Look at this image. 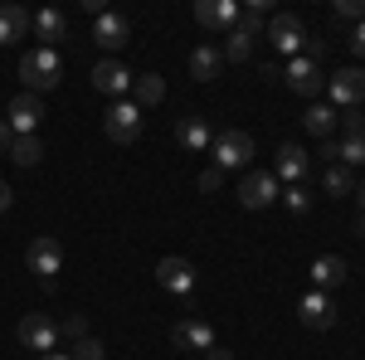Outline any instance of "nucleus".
I'll list each match as a JSON object with an SVG mask.
<instances>
[{
    "instance_id": "nucleus-20",
    "label": "nucleus",
    "mask_w": 365,
    "mask_h": 360,
    "mask_svg": "<svg viewBox=\"0 0 365 360\" xmlns=\"http://www.w3.org/2000/svg\"><path fill=\"white\" fill-rule=\"evenodd\" d=\"M175 141H180V146H185V151H210V141H215V127H210V117H180V122H175Z\"/></svg>"
},
{
    "instance_id": "nucleus-3",
    "label": "nucleus",
    "mask_w": 365,
    "mask_h": 360,
    "mask_svg": "<svg viewBox=\"0 0 365 360\" xmlns=\"http://www.w3.org/2000/svg\"><path fill=\"white\" fill-rule=\"evenodd\" d=\"M210 156H215V166L225 170H244L253 161V137L249 132H239V127H225V132H215V141H210Z\"/></svg>"
},
{
    "instance_id": "nucleus-16",
    "label": "nucleus",
    "mask_w": 365,
    "mask_h": 360,
    "mask_svg": "<svg viewBox=\"0 0 365 360\" xmlns=\"http://www.w3.org/2000/svg\"><path fill=\"white\" fill-rule=\"evenodd\" d=\"M346 282H351V263H346L341 253L312 258V287H317V292H331V287H346Z\"/></svg>"
},
{
    "instance_id": "nucleus-36",
    "label": "nucleus",
    "mask_w": 365,
    "mask_h": 360,
    "mask_svg": "<svg viewBox=\"0 0 365 360\" xmlns=\"http://www.w3.org/2000/svg\"><path fill=\"white\" fill-rule=\"evenodd\" d=\"M10 205H15V190H10V185H5V180H0V215H5V210H10Z\"/></svg>"
},
{
    "instance_id": "nucleus-6",
    "label": "nucleus",
    "mask_w": 365,
    "mask_h": 360,
    "mask_svg": "<svg viewBox=\"0 0 365 360\" xmlns=\"http://www.w3.org/2000/svg\"><path fill=\"white\" fill-rule=\"evenodd\" d=\"M239 205L244 210H268L273 200H282V185H278V175L273 170H249L244 180H239Z\"/></svg>"
},
{
    "instance_id": "nucleus-18",
    "label": "nucleus",
    "mask_w": 365,
    "mask_h": 360,
    "mask_svg": "<svg viewBox=\"0 0 365 360\" xmlns=\"http://www.w3.org/2000/svg\"><path fill=\"white\" fill-rule=\"evenodd\" d=\"M312 170V156L297 146V141H287V146H278V161H273V175H278V185L287 180V185H302Z\"/></svg>"
},
{
    "instance_id": "nucleus-15",
    "label": "nucleus",
    "mask_w": 365,
    "mask_h": 360,
    "mask_svg": "<svg viewBox=\"0 0 365 360\" xmlns=\"http://www.w3.org/2000/svg\"><path fill=\"white\" fill-rule=\"evenodd\" d=\"M156 282L166 292H175V297H190L195 292V263L190 258H161L156 263Z\"/></svg>"
},
{
    "instance_id": "nucleus-2",
    "label": "nucleus",
    "mask_w": 365,
    "mask_h": 360,
    "mask_svg": "<svg viewBox=\"0 0 365 360\" xmlns=\"http://www.w3.org/2000/svg\"><path fill=\"white\" fill-rule=\"evenodd\" d=\"M58 73H63L58 49H29L20 58V83H25V93H49V88H58Z\"/></svg>"
},
{
    "instance_id": "nucleus-33",
    "label": "nucleus",
    "mask_w": 365,
    "mask_h": 360,
    "mask_svg": "<svg viewBox=\"0 0 365 360\" xmlns=\"http://www.w3.org/2000/svg\"><path fill=\"white\" fill-rule=\"evenodd\" d=\"M195 185H200L205 195H215L220 185H225V170H220V166H205V170H200V180H195Z\"/></svg>"
},
{
    "instance_id": "nucleus-19",
    "label": "nucleus",
    "mask_w": 365,
    "mask_h": 360,
    "mask_svg": "<svg viewBox=\"0 0 365 360\" xmlns=\"http://www.w3.org/2000/svg\"><path fill=\"white\" fill-rule=\"evenodd\" d=\"M127 34H132V25H127L117 10H108V15H98V25H93V44H98V49H108V58H113L117 49L127 44Z\"/></svg>"
},
{
    "instance_id": "nucleus-34",
    "label": "nucleus",
    "mask_w": 365,
    "mask_h": 360,
    "mask_svg": "<svg viewBox=\"0 0 365 360\" xmlns=\"http://www.w3.org/2000/svg\"><path fill=\"white\" fill-rule=\"evenodd\" d=\"M10 146H15V127L0 117V156H10Z\"/></svg>"
},
{
    "instance_id": "nucleus-13",
    "label": "nucleus",
    "mask_w": 365,
    "mask_h": 360,
    "mask_svg": "<svg viewBox=\"0 0 365 360\" xmlns=\"http://www.w3.org/2000/svg\"><path fill=\"white\" fill-rule=\"evenodd\" d=\"M282 78H287V88H292L297 98H317V93L327 88V78H322V68H317L312 58H302V54L282 63Z\"/></svg>"
},
{
    "instance_id": "nucleus-11",
    "label": "nucleus",
    "mask_w": 365,
    "mask_h": 360,
    "mask_svg": "<svg viewBox=\"0 0 365 360\" xmlns=\"http://www.w3.org/2000/svg\"><path fill=\"white\" fill-rule=\"evenodd\" d=\"M103 132H108V141H122V146L137 141L141 137V108H137V103H127V98L113 103L108 117H103Z\"/></svg>"
},
{
    "instance_id": "nucleus-35",
    "label": "nucleus",
    "mask_w": 365,
    "mask_h": 360,
    "mask_svg": "<svg viewBox=\"0 0 365 360\" xmlns=\"http://www.w3.org/2000/svg\"><path fill=\"white\" fill-rule=\"evenodd\" d=\"M351 54L365 58V20H361V25H351Z\"/></svg>"
},
{
    "instance_id": "nucleus-1",
    "label": "nucleus",
    "mask_w": 365,
    "mask_h": 360,
    "mask_svg": "<svg viewBox=\"0 0 365 360\" xmlns=\"http://www.w3.org/2000/svg\"><path fill=\"white\" fill-rule=\"evenodd\" d=\"M341 127H346V137L322 146L327 166H365V117L361 112H341Z\"/></svg>"
},
{
    "instance_id": "nucleus-30",
    "label": "nucleus",
    "mask_w": 365,
    "mask_h": 360,
    "mask_svg": "<svg viewBox=\"0 0 365 360\" xmlns=\"http://www.w3.org/2000/svg\"><path fill=\"white\" fill-rule=\"evenodd\" d=\"M282 205H287V215H307V210H312V195L302 190V185H287V190H282Z\"/></svg>"
},
{
    "instance_id": "nucleus-21",
    "label": "nucleus",
    "mask_w": 365,
    "mask_h": 360,
    "mask_svg": "<svg viewBox=\"0 0 365 360\" xmlns=\"http://www.w3.org/2000/svg\"><path fill=\"white\" fill-rule=\"evenodd\" d=\"M29 29L39 34V49H58V44L68 39V15H63V10H39Z\"/></svg>"
},
{
    "instance_id": "nucleus-17",
    "label": "nucleus",
    "mask_w": 365,
    "mask_h": 360,
    "mask_svg": "<svg viewBox=\"0 0 365 360\" xmlns=\"http://www.w3.org/2000/svg\"><path fill=\"white\" fill-rule=\"evenodd\" d=\"M170 341H175V351H210V346H220L215 341V326L210 322H200V317H185V322H175V331H170Z\"/></svg>"
},
{
    "instance_id": "nucleus-24",
    "label": "nucleus",
    "mask_w": 365,
    "mask_h": 360,
    "mask_svg": "<svg viewBox=\"0 0 365 360\" xmlns=\"http://www.w3.org/2000/svg\"><path fill=\"white\" fill-rule=\"evenodd\" d=\"M166 98V83H161V73H141V78H132V103H137L141 112L156 108Z\"/></svg>"
},
{
    "instance_id": "nucleus-14",
    "label": "nucleus",
    "mask_w": 365,
    "mask_h": 360,
    "mask_svg": "<svg viewBox=\"0 0 365 360\" xmlns=\"http://www.w3.org/2000/svg\"><path fill=\"white\" fill-rule=\"evenodd\" d=\"M239 15H244V5H239V0H195V20L205 29L229 34V29H239Z\"/></svg>"
},
{
    "instance_id": "nucleus-26",
    "label": "nucleus",
    "mask_w": 365,
    "mask_h": 360,
    "mask_svg": "<svg viewBox=\"0 0 365 360\" xmlns=\"http://www.w3.org/2000/svg\"><path fill=\"white\" fill-rule=\"evenodd\" d=\"M10 161H15V166H39V161H44V141L39 137H15Z\"/></svg>"
},
{
    "instance_id": "nucleus-8",
    "label": "nucleus",
    "mask_w": 365,
    "mask_h": 360,
    "mask_svg": "<svg viewBox=\"0 0 365 360\" xmlns=\"http://www.w3.org/2000/svg\"><path fill=\"white\" fill-rule=\"evenodd\" d=\"M327 93H331V103L336 112H356V103H365V68H336L331 78H327Z\"/></svg>"
},
{
    "instance_id": "nucleus-25",
    "label": "nucleus",
    "mask_w": 365,
    "mask_h": 360,
    "mask_svg": "<svg viewBox=\"0 0 365 360\" xmlns=\"http://www.w3.org/2000/svg\"><path fill=\"white\" fill-rule=\"evenodd\" d=\"M341 122V112L336 108H327V103H312L307 117H302V127H307L312 137H331V127Z\"/></svg>"
},
{
    "instance_id": "nucleus-32",
    "label": "nucleus",
    "mask_w": 365,
    "mask_h": 360,
    "mask_svg": "<svg viewBox=\"0 0 365 360\" xmlns=\"http://www.w3.org/2000/svg\"><path fill=\"white\" fill-rule=\"evenodd\" d=\"M331 10H336V20H351V25H361V20H365V0H336Z\"/></svg>"
},
{
    "instance_id": "nucleus-4",
    "label": "nucleus",
    "mask_w": 365,
    "mask_h": 360,
    "mask_svg": "<svg viewBox=\"0 0 365 360\" xmlns=\"http://www.w3.org/2000/svg\"><path fill=\"white\" fill-rule=\"evenodd\" d=\"M15 336H20L25 351H39V356L58 351V322L49 317V312H25L20 326H15Z\"/></svg>"
},
{
    "instance_id": "nucleus-40",
    "label": "nucleus",
    "mask_w": 365,
    "mask_h": 360,
    "mask_svg": "<svg viewBox=\"0 0 365 360\" xmlns=\"http://www.w3.org/2000/svg\"><path fill=\"white\" fill-rule=\"evenodd\" d=\"M356 239H365V215H361V220H356Z\"/></svg>"
},
{
    "instance_id": "nucleus-29",
    "label": "nucleus",
    "mask_w": 365,
    "mask_h": 360,
    "mask_svg": "<svg viewBox=\"0 0 365 360\" xmlns=\"http://www.w3.org/2000/svg\"><path fill=\"white\" fill-rule=\"evenodd\" d=\"M88 336V317L83 312H68L63 322H58V341H83Z\"/></svg>"
},
{
    "instance_id": "nucleus-28",
    "label": "nucleus",
    "mask_w": 365,
    "mask_h": 360,
    "mask_svg": "<svg viewBox=\"0 0 365 360\" xmlns=\"http://www.w3.org/2000/svg\"><path fill=\"white\" fill-rule=\"evenodd\" d=\"M220 54H225V63H244V58L253 54V39L244 34V29H229V34H225V49H220Z\"/></svg>"
},
{
    "instance_id": "nucleus-12",
    "label": "nucleus",
    "mask_w": 365,
    "mask_h": 360,
    "mask_svg": "<svg viewBox=\"0 0 365 360\" xmlns=\"http://www.w3.org/2000/svg\"><path fill=\"white\" fill-rule=\"evenodd\" d=\"M132 78H137V73H127L122 58H103V63H93V88L108 93L113 103H122V98L132 93Z\"/></svg>"
},
{
    "instance_id": "nucleus-23",
    "label": "nucleus",
    "mask_w": 365,
    "mask_h": 360,
    "mask_svg": "<svg viewBox=\"0 0 365 360\" xmlns=\"http://www.w3.org/2000/svg\"><path fill=\"white\" fill-rule=\"evenodd\" d=\"M29 25H34V15H29L25 5H0V44H15V39H25Z\"/></svg>"
},
{
    "instance_id": "nucleus-39",
    "label": "nucleus",
    "mask_w": 365,
    "mask_h": 360,
    "mask_svg": "<svg viewBox=\"0 0 365 360\" xmlns=\"http://www.w3.org/2000/svg\"><path fill=\"white\" fill-rule=\"evenodd\" d=\"M356 200H361V215H365V180L356 185Z\"/></svg>"
},
{
    "instance_id": "nucleus-9",
    "label": "nucleus",
    "mask_w": 365,
    "mask_h": 360,
    "mask_svg": "<svg viewBox=\"0 0 365 360\" xmlns=\"http://www.w3.org/2000/svg\"><path fill=\"white\" fill-rule=\"evenodd\" d=\"M5 122L15 127V137H39V122H44V103H39V93H15L10 108H5Z\"/></svg>"
},
{
    "instance_id": "nucleus-37",
    "label": "nucleus",
    "mask_w": 365,
    "mask_h": 360,
    "mask_svg": "<svg viewBox=\"0 0 365 360\" xmlns=\"http://www.w3.org/2000/svg\"><path fill=\"white\" fill-rule=\"evenodd\" d=\"M205 360H234V351H225V346H210V351H205Z\"/></svg>"
},
{
    "instance_id": "nucleus-38",
    "label": "nucleus",
    "mask_w": 365,
    "mask_h": 360,
    "mask_svg": "<svg viewBox=\"0 0 365 360\" xmlns=\"http://www.w3.org/2000/svg\"><path fill=\"white\" fill-rule=\"evenodd\" d=\"M39 360H68V351H49V356H39Z\"/></svg>"
},
{
    "instance_id": "nucleus-7",
    "label": "nucleus",
    "mask_w": 365,
    "mask_h": 360,
    "mask_svg": "<svg viewBox=\"0 0 365 360\" xmlns=\"http://www.w3.org/2000/svg\"><path fill=\"white\" fill-rule=\"evenodd\" d=\"M263 39L273 44V54L297 58V54H302V44H307V29H302V20H297V15H273V20H268V29H263Z\"/></svg>"
},
{
    "instance_id": "nucleus-22",
    "label": "nucleus",
    "mask_w": 365,
    "mask_h": 360,
    "mask_svg": "<svg viewBox=\"0 0 365 360\" xmlns=\"http://www.w3.org/2000/svg\"><path fill=\"white\" fill-rule=\"evenodd\" d=\"M225 73V54L215 49V44H195V54H190V78L195 83H215Z\"/></svg>"
},
{
    "instance_id": "nucleus-27",
    "label": "nucleus",
    "mask_w": 365,
    "mask_h": 360,
    "mask_svg": "<svg viewBox=\"0 0 365 360\" xmlns=\"http://www.w3.org/2000/svg\"><path fill=\"white\" fill-rule=\"evenodd\" d=\"M322 185H327V195H356V175H351V166H327V175H322Z\"/></svg>"
},
{
    "instance_id": "nucleus-10",
    "label": "nucleus",
    "mask_w": 365,
    "mask_h": 360,
    "mask_svg": "<svg viewBox=\"0 0 365 360\" xmlns=\"http://www.w3.org/2000/svg\"><path fill=\"white\" fill-rule=\"evenodd\" d=\"M297 322H302L307 331H331V326H336V297L312 287L307 297L297 302Z\"/></svg>"
},
{
    "instance_id": "nucleus-31",
    "label": "nucleus",
    "mask_w": 365,
    "mask_h": 360,
    "mask_svg": "<svg viewBox=\"0 0 365 360\" xmlns=\"http://www.w3.org/2000/svg\"><path fill=\"white\" fill-rule=\"evenodd\" d=\"M68 360H103V341H93V336H83V341H73V351H68Z\"/></svg>"
},
{
    "instance_id": "nucleus-5",
    "label": "nucleus",
    "mask_w": 365,
    "mask_h": 360,
    "mask_svg": "<svg viewBox=\"0 0 365 360\" xmlns=\"http://www.w3.org/2000/svg\"><path fill=\"white\" fill-rule=\"evenodd\" d=\"M25 263L34 277H44V287H54V277L63 273V244H58L54 234H39V239H29Z\"/></svg>"
}]
</instances>
